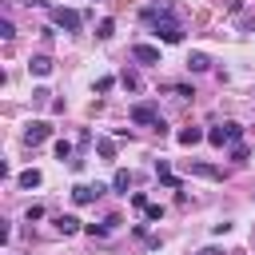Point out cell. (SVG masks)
Returning a JSON list of instances; mask_svg holds the SVG:
<instances>
[{
    "label": "cell",
    "instance_id": "cell-1",
    "mask_svg": "<svg viewBox=\"0 0 255 255\" xmlns=\"http://www.w3.org/2000/svg\"><path fill=\"white\" fill-rule=\"evenodd\" d=\"M239 139H243V128H239L235 120H223L219 128L207 131V143H215V147H231V143H239Z\"/></svg>",
    "mask_w": 255,
    "mask_h": 255
},
{
    "label": "cell",
    "instance_id": "cell-2",
    "mask_svg": "<svg viewBox=\"0 0 255 255\" xmlns=\"http://www.w3.org/2000/svg\"><path fill=\"white\" fill-rule=\"evenodd\" d=\"M52 24H56V28H64V32H80V24H84V12L56 4V8H52Z\"/></svg>",
    "mask_w": 255,
    "mask_h": 255
},
{
    "label": "cell",
    "instance_id": "cell-3",
    "mask_svg": "<svg viewBox=\"0 0 255 255\" xmlns=\"http://www.w3.org/2000/svg\"><path fill=\"white\" fill-rule=\"evenodd\" d=\"M104 191H108L104 183H76V187H72V203H76V207H88V203H96Z\"/></svg>",
    "mask_w": 255,
    "mask_h": 255
},
{
    "label": "cell",
    "instance_id": "cell-4",
    "mask_svg": "<svg viewBox=\"0 0 255 255\" xmlns=\"http://www.w3.org/2000/svg\"><path fill=\"white\" fill-rule=\"evenodd\" d=\"M48 135H52V128H48L44 120H32V124L24 128V143H28V147H36V143H44Z\"/></svg>",
    "mask_w": 255,
    "mask_h": 255
},
{
    "label": "cell",
    "instance_id": "cell-5",
    "mask_svg": "<svg viewBox=\"0 0 255 255\" xmlns=\"http://www.w3.org/2000/svg\"><path fill=\"white\" fill-rule=\"evenodd\" d=\"M131 124H143V128H155V124H159V112H155L151 104H135V108H131Z\"/></svg>",
    "mask_w": 255,
    "mask_h": 255
},
{
    "label": "cell",
    "instance_id": "cell-6",
    "mask_svg": "<svg viewBox=\"0 0 255 255\" xmlns=\"http://www.w3.org/2000/svg\"><path fill=\"white\" fill-rule=\"evenodd\" d=\"M131 60H139V64H159V48H155V44H131Z\"/></svg>",
    "mask_w": 255,
    "mask_h": 255
},
{
    "label": "cell",
    "instance_id": "cell-7",
    "mask_svg": "<svg viewBox=\"0 0 255 255\" xmlns=\"http://www.w3.org/2000/svg\"><path fill=\"white\" fill-rule=\"evenodd\" d=\"M187 167H191V175H199V179H223V171H219L215 163H203V159H191Z\"/></svg>",
    "mask_w": 255,
    "mask_h": 255
},
{
    "label": "cell",
    "instance_id": "cell-8",
    "mask_svg": "<svg viewBox=\"0 0 255 255\" xmlns=\"http://www.w3.org/2000/svg\"><path fill=\"white\" fill-rule=\"evenodd\" d=\"M28 72H32V76H52V56H44V52L32 56V60H28Z\"/></svg>",
    "mask_w": 255,
    "mask_h": 255
},
{
    "label": "cell",
    "instance_id": "cell-9",
    "mask_svg": "<svg viewBox=\"0 0 255 255\" xmlns=\"http://www.w3.org/2000/svg\"><path fill=\"white\" fill-rule=\"evenodd\" d=\"M175 139H179L183 147H195L199 139H207V131H203V128H179V135H175Z\"/></svg>",
    "mask_w": 255,
    "mask_h": 255
},
{
    "label": "cell",
    "instance_id": "cell-10",
    "mask_svg": "<svg viewBox=\"0 0 255 255\" xmlns=\"http://www.w3.org/2000/svg\"><path fill=\"white\" fill-rule=\"evenodd\" d=\"M56 231H64V235H76V231H84V223H80L76 215H56Z\"/></svg>",
    "mask_w": 255,
    "mask_h": 255
},
{
    "label": "cell",
    "instance_id": "cell-11",
    "mask_svg": "<svg viewBox=\"0 0 255 255\" xmlns=\"http://www.w3.org/2000/svg\"><path fill=\"white\" fill-rule=\"evenodd\" d=\"M16 183H20L24 191H32V187H40V183H44V175H40L36 167H28V171H20V179H16Z\"/></svg>",
    "mask_w": 255,
    "mask_h": 255
},
{
    "label": "cell",
    "instance_id": "cell-12",
    "mask_svg": "<svg viewBox=\"0 0 255 255\" xmlns=\"http://www.w3.org/2000/svg\"><path fill=\"white\" fill-rule=\"evenodd\" d=\"M207 68H211V60H207L203 52H191V56H187V72H207Z\"/></svg>",
    "mask_w": 255,
    "mask_h": 255
},
{
    "label": "cell",
    "instance_id": "cell-13",
    "mask_svg": "<svg viewBox=\"0 0 255 255\" xmlns=\"http://www.w3.org/2000/svg\"><path fill=\"white\" fill-rule=\"evenodd\" d=\"M120 84H124L128 92H139V88H143V80H139V72H131V68H128V72L120 76Z\"/></svg>",
    "mask_w": 255,
    "mask_h": 255
},
{
    "label": "cell",
    "instance_id": "cell-14",
    "mask_svg": "<svg viewBox=\"0 0 255 255\" xmlns=\"http://www.w3.org/2000/svg\"><path fill=\"white\" fill-rule=\"evenodd\" d=\"M112 187H116V191H128V187H131V171H124V167H120V171L112 175Z\"/></svg>",
    "mask_w": 255,
    "mask_h": 255
},
{
    "label": "cell",
    "instance_id": "cell-15",
    "mask_svg": "<svg viewBox=\"0 0 255 255\" xmlns=\"http://www.w3.org/2000/svg\"><path fill=\"white\" fill-rule=\"evenodd\" d=\"M112 32H116V20H100V24H96V36H100V40H112Z\"/></svg>",
    "mask_w": 255,
    "mask_h": 255
},
{
    "label": "cell",
    "instance_id": "cell-16",
    "mask_svg": "<svg viewBox=\"0 0 255 255\" xmlns=\"http://www.w3.org/2000/svg\"><path fill=\"white\" fill-rule=\"evenodd\" d=\"M96 151H100V159H116V143H112V139H100Z\"/></svg>",
    "mask_w": 255,
    "mask_h": 255
},
{
    "label": "cell",
    "instance_id": "cell-17",
    "mask_svg": "<svg viewBox=\"0 0 255 255\" xmlns=\"http://www.w3.org/2000/svg\"><path fill=\"white\" fill-rule=\"evenodd\" d=\"M247 155H251V151H247V143H243V139H239V143H231V159H235V163H247Z\"/></svg>",
    "mask_w": 255,
    "mask_h": 255
},
{
    "label": "cell",
    "instance_id": "cell-18",
    "mask_svg": "<svg viewBox=\"0 0 255 255\" xmlns=\"http://www.w3.org/2000/svg\"><path fill=\"white\" fill-rule=\"evenodd\" d=\"M167 92H175L179 100H191L195 92H191V84H167Z\"/></svg>",
    "mask_w": 255,
    "mask_h": 255
},
{
    "label": "cell",
    "instance_id": "cell-19",
    "mask_svg": "<svg viewBox=\"0 0 255 255\" xmlns=\"http://www.w3.org/2000/svg\"><path fill=\"white\" fill-rule=\"evenodd\" d=\"M0 40H16V28H12V20H0Z\"/></svg>",
    "mask_w": 255,
    "mask_h": 255
},
{
    "label": "cell",
    "instance_id": "cell-20",
    "mask_svg": "<svg viewBox=\"0 0 255 255\" xmlns=\"http://www.w3.org/2000/svg\"><path fill=\"white\" fill-rule=\"evenodd\" d=\"M112 88H116V80H112V76H100V80H96V92H100V96H104V92H112Z\"/></svg>",
    "mask_w": 255,
    "mask_h": 255
},
{
    "label": "cell",
    "instance_id": "cell-21",
    "mask_svg": "<svg viewBox=\"0 0 255 255\" xmlns=\"http://www.w3.org/2000/svg\"><path fill=\"white\" fill-rule=\"evenodd\" d=\"M56 159H72V143H68V139L56 143Z\"/></svg>",
    "mask_w": 255,
    "mask_h": 255
},
{
    "label": "cell",
    "instance_id": "cell-22",
    "mask_svg": "<svg viewBox=\"0 0 255 255\" xmlns=\"http://www.w3.org/2000/svg\"><path fill=\"white\" fill-rule=\"evenodd\" d=\"M159 183H163V187H171V191H179V187H183V179H179V175H163Z\"/></svg>",
    "mask_w": 255,
    "mask_h": 255
},
{
    "label": "cell",
    "instance_id": "cell-23",
    "mask_svg": "<svg viewBox=\"0 0 255 255\" xmlns=\"http://www.w3.org/2000/svg\"><path fill=\"white\" fill-rule=\"evenodd\" d=\"M143 215H147V219L155 223V219H163V207H155V203H147V207H143Z\"/></svg>",
    "mask_w": 255,
    "mask_h": 255
},
{
    "label": "cell",
    "instance_id": "cell-24",
    "mask_svg": "<svg viewBox=\"0 0 255 255\" xmlns=\"http://www.w3.org/2000/svg\"><path fill=\"white\" fill-rule=\"evenodd\" d=\"M24 219H28V223H32V219H44V207H40V203H32V207H28V215H24Z\"/></svg>",
    "mask_w": 255,
    "mask_h": 255
},
{
    "label": "cell",
    "instance_id": "cell-25",
    "mask_svg": "<svg viewBox=\"0 0 255 255\" xmlns=\"http://www.w3.org/2000/svg\"><path fill=\"white\" fill-rule=\"evenodd\" d=\"M131 207H139V211H143V207H147V195H143V191H135V195H131Z\"/></svg>",
    "mask_w": 255,
    "mask_h": 255
},
{
    "label": "cell",
    "instance_id": "cell-26",
    "mask_svg": "<svg viewBox=\"0 0 255 255\" xmlns=\"http://www.w3.org/2000/svg\"><path fill=\"white\" fill-rule=\"evenodd\" d=\"M199 255H223V251H219V247H203Z\"/></svg>",
    "mask_w": 255,
    "mask_h": 255
},
{
    "label": "cell",
    "instance_id": "cell-27",
    "mask_svg": "<svg viewBox=\"0 0 255 255\" xmlns=\"http://www.w3.org/2000/svg\"><path fill=\"white\" fill-rule=\"evenodd\" d=\"M16 4H48V0H16Z\"/></svg>",
    "mask_w": 255,
    "mask_h": 255
}]
</instances>
